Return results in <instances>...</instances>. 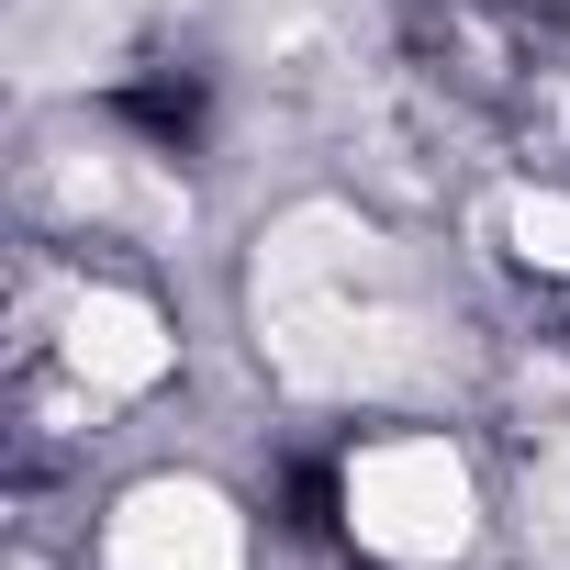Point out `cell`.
Listing matches in <instances>:
<instances>
[{
  "label": "cell",
  "instance_id": "cell-7",
  "mask_svg": "<svg viewBox=\"0 0 570 570\" xmlns=\"http://www.w3.org/2000/svg\"><path fill=\"white\" fill-rule=\"evenodd\" d=\"M525 503H537V525H548V537H570V425H548V436H537V459H525Z\"/></svg>",
  "mask_w": 570,
  "mask_h": 570
},
{
  "label": "cell",
  "instance_id": "cell-5",
  "mask_svg": "<svg viewBox=\"0 0 570 570\" xmlns=\"http://www.w3.org/2000/svg\"><path fill=\"white\" fill-rule=\"evenodd\" d=\"M68 370H79L90 392H146V381H168V325H157V303H135V292H79V303H68Z\"/></svg>",
  "mask_w": 570,
  "mask_h": 570
},
{
  "label": "cell",
  "instance_id": "cell-4",
  "mask_svg": "<svg viewBox=\"0 0 570 570\" xmlns=\"http://www.w3.org/2000/svg\"><path fill=\"white\" fill-rule=\"evenodd\" d=\"M157 12L168 0H23L12 57H23V79H101Z\"/></svg>",
  "mask_w": 570,
  "mask_h": 570
},
{
  "label": "cell",
  "instance_id": "cell-6",
  "mask_svg": "<svg viewBox=\"0 0 570 570\" xmlns=\"http://www.w3.org/2000/svg\"><path fill=\"white\" fill-rule=\"evenodd\" d=\"M503 235H514V257L525 268H570V190H514V213H503Z\"/></svg>",
  "mask_w": 570,
  "mask_h": 570
},
{
  "label": "cell",
  "instance_id": "cell-3",
  "mask_svg": "<svg viewBox=\"0 0 570 570\" xmlns=\"http://www.w3.org/2000/svg\"><path fill=\"white\" fill-rule=\"evenodd\" d=\"M101 570H246V525L213 481H146V492H124Z\"/></svg>",
  "mask_w": 570,
  "mask_h": 570
},
{
  "label": "cell",
  "instance_id": "cell-1",
  "mask_svg": "<svg viewBox=\"0 0 570 570\" xmlns=\"http://www.w3.org/2000/svg\"><path fill=\"white\" fill-rule=\"evenodd\" d=\"M246 314H257L268 370L303 381V392H425L448 370L425 292L347 202H303L257 235Z\"/></svg>",
  "mask_w": 570,
  "mask_h": 570
},
{
  "label": "cell",
  "instance_id": "cell-2",
  "mask_svg": "<svg viewBox=\"0 0 570 570\" xmlns=\"http://www.w3.org/2000/svg\"><path fill=\"white\" fill-rule=\"evenodd\" d=\"M347 537L370 559H403V570H436L470 548V470L448 436H381L347 459Z\"/></svg>",
  "mask_w": 570,
  "mask_h": 570
}]
</instances>
